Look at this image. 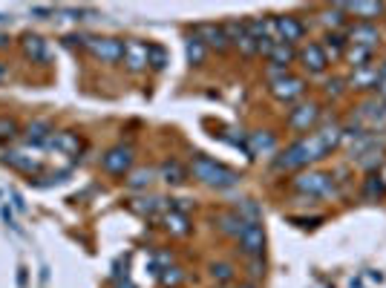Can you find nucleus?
Here are the masks:
<instances>
[{
	"label": "nucleus",
	"instance_id": "obj_1",
	"mask_svg": "<svg viewBox=\"0 0 386 288\" xmlns=\"http://www.w3.org/2000/svg\"><path fill=\"white\" fill-rule=\"evenodd\" d=\"M343 142V130L335 124L323 127L317 133H312V136H305L300 142H294L292 147H285V153H280V156L274 159V167L277 170H300V167H308L312 162H320L326 159L329 153Z\"/></svg>",
	"mask_w": 386,
	"mask_h": 288
},
{
	"label": "nucleus",
	"instance_id": "obj_2",
	"mask_svg": "<svg viewBox=\"0 0 386 288\" xmlns=\"http://www.w3.org/2000/svg\"><path fill=\"white\" fill-rule=\"evenodd\" d=\"M190 170H193V176H196L202 185L217 187V190H228V187L240 185V173L237 170H230V167H225V164H219L214 159H208V156H202V153L193 156Z\"/></svg>",
	"mask_w": 386,
	"mask_h": 288
},
{
	"label": "nucleus",
	"instance_id": "obj_3",
	"mask_svg": "<svg viewBox=\"0 0 386 288\" xmlns=\"http://www.w3.org/2000/svg\"><path fill=\"white\" fill-rule=\"evenodd\" d=\"M292 187L303 196H317V199H326L335 194V179L329 173H320V170H308V173H300V176L292 182Z\"/></svg>",
	"mask_w": 386,
	"mask_h": 288
},
{
	"label": "nucleus",
	"instance_id": "obj_4",
	"mask_svg": "<svg viewBox=\"0 0 386 288\" xmlns=\"http://www.w3.org/2000/svg\"><path fill=\"white\" fill-rule=\"evenodd\" d=\"M84 46L104 64H115L124 58V41L119 37H84Z\"/></svg>",
	"mask_w": 386,
	"mask_h": 288
},
{
	"label": "nucleus",
	"instance_id": "obj_5",
	"mask_svg": "<svg viewBox=\"0 0 386 288\" xmlns=\"http://www.w3.org/2000/svg\"><path fill=\"white\" fill-rule=\"evenodd\" d=\"M303 92H305V81L297 78V75L283 72V75H274V78H271V95H274L277 101H283V104L297 101Z\"/></svg>",
	"mask_w": 386,
	"mask_h": 288
},
{
	"label": "nucleus",
	"instance_id": "obj_6",
	"mask_svg": "<svg viewBox=\"0 0 386 288\" xmlns=\"http://www.w3.org/2000/svg\"><path fill=\"white\" fill-rule=\"evenodd\" d=\"M133 156H136V153H133L130 144H115L101 156V167L107 173H112V176H124V173H130V167H133Z\"/></svg>",
	"mask_w": 386,
	"mask_h": 288
},
{
	"label": "nucleus",
	"instance_id": "obj_7",
	"mask_svg": "<svg viewBox=\"0 0 386 288\" xmlns=\"http://www.w3.org/2000/svg\"><path fill=\"white\" fill-rule=\"evenodd\" d=\"M237 239H240V248H242L245 257H251V260L262 257V251H265V230H262L260 222H245L242 234Z\"/></svg>",
	"mask_w": 386,
	"mask_h": 288
},
{
	"label": "nucleus",
	"instance_id": "obj_8",
	"mask_svg": "<svg viewBox=\"0 0 386 288\" xmlns=\"http://www.w3.org/2000/svg\"><path fill=\"white\" fill-rule=\"evenodd\" d=\"M317 121H320V107H317L314 101L300 104V107H294L292 112H288V127H292V130H297V133L312 130Z\"/></svg>",
	"mask_w": 386,
	"mask_h": 288
},
{
	"label": "nucleus",
	"instance_id": "obj_9",
	"mask_svg": "<svg viewBox=\"0 0 386 288\" xmlns=\"http://www.w3.org/2000/svg\"><path fill=\"white\" fill-rule=\"evenodd\" d=\"M274 35H277L280 44H288V46H292L294 41H300V37L305 35V26L297 21V17L283 15V17H274Z\"/></svg>",
	"mask_w": 386,
	"mask_h": 288
},
{
	"label": "nucleus",
	"instance_id": "obj_10",
	"mask_svg": "<svg viewBox=\"0 0 386 288\" xmlns=\"http://www.w3.org/2000/svg\"><path fill=\"white\" fill-rule=\"evenodd\" d=\"M193 37L196 41H202L205 44V49H228V35H225V29L222 26H217V24H202V26H196L193 29Z\"/></svg>",
	"mask_w": 386,
	"mask_h": 288
},
{
	"label": "nucleus",
	"instance_id": "obj_11",
	"mask_svg": "<svg viewBox=\"0 0 386 288\" xmlns=\"http://www.w3.org/2000/svg\"><path fill=\"white\" fill-rule=\"evenodd\" d=\"M300 61L308 72L317 75V72H326V67H329V55H326V49L320 44H305L300 49Z\"/></svg>",
	"mask_w": 386,
	"mask_h": 288
},
{
	"label": "nucleus",
	"instance_id": "obj_12",
	"mask_svg": "<svg viewBox=\"0 0 386 288\" xmlns=\"http://www.w3.org/2000/svg\"><path fill=\"white\" fill-rule=\"evenodd\" d=\"M349 44L363 46V49H375V44H380V29L375 24H358L349 29Z\"/></svg>",
	"mask_w": 386,
	"mask_h": 288
},
{
	"label": "nucleus",
	"instance_id": "obj_13",
	"mask_svg": "<svg viewBox=\"0 0 386 288\" xmlns=\"http://www.w3.org/2000/svg\"><path fill=\"white\" fill-rule=\"evenodd\" d=\"M340 9L346 15L360 17V24H372L375 17L386 15V3H363V0H358V3H340Z\"/></svg>",
	"mask_w": 386,
	"mask_h": 288
},
{
	"label": "nucleus",
	"instance_id": "obj_14",
	"mask_svg": "<svg viewBox=\"0 0 386 288\" xmlns=\"http://www.w3.org/2000/svg\"><path fill=\"white\" fill-rule=\"evenodd\" d=\"M121 61L127 64V69L142 72V69L147 67V44H142V41H127V44H124V58H121Z\"/></svg>",
	"mask_w": 386,
	"mask_h": 288
},
{
	"label": "nucleus",
	"instance_id": "obj_15",
	"mask_svg": "<svg viewBox=\"0 0 386 288\" xmlns=\"http://www.w3.org/2000/svg\"><path fill=\"white\" fill-rule=\"evenodd\" d=\"M268 61H271V78H274V75H283L288 69V64L294 61V46L277 44L271 52H268Z\"/></svg>",
	"mask_w": 386,
	"mask_h": 288
},
{
	"label": "nucleus",
	"instance_id": "obj_16",
	"mask_svg": "<svg viewBox=\"0 0 386 288\" xmlns=\"http://www.w3.org/2000/svg\"><path fill=\"white\" fill-rule=\"evenodd\" d=\"M162 225H165V230H170L173 237H187L190 234V219H187V214H182V210H167V214L162 217Z\"/></svg>",
	"mask_w": 386,
	"mask_h": 288
},
{
	"label": "nucleus",
	"instance_id": "obj_17",
	"mask_svg": "<svg viewBox=\"0 0 386 288\" xmlns=\"http://www.w3.org/2000/svg\"><path fill=\"white\" fill-rule=\"evenodd\" d=\"M47 144L58 153H64V156H72V153L81 150V139L75 136V133H52V139Z\"/></svg>",
	"mask_w": 386,
	"mask_h": 288
},
{
	"label": "nucleus",
	"instance_id": "obj_18",
	"mask_svg": "<svg viewBox=\"0 0 386 288\" xmlns=\"http://www.w3.org/2000/svg\"><path fill=\"white\" fill-rule=\"evenodd\" d=\"M349 84L355 90H375L378 87V64H369V67H360L352 72Z\"/></svg>",
	"mask_w": 386,
	"mask_h": 288
},
{
	"label": "nucleus",
	"instance_id": "obj_19",
	"mask_svg": "<svg viewBox=\"0 0 386 288\" xmlns=\"http://www.w3.org/2000/svg\"><path fill=\"white\" fill-rule=\"evenodd\" d=\"M3 162L12 164L15 170H24V173L41 170V162L32 159V156H26V153H21V150H6V153H3Z\"/></svg>",
	"mask_w": 386,
	"mask_h": 288
},
{
	"label": "nucleus",
	"instance_id": "obj_20",
	"mask_svg": "<svg viewBox=\"0 0 386 288\" xmlns=\"http://www.w3.org/2000/svg\"><path fill=\"white\" fill-rule=\"evenodd\" d=\"M136 214H142V217H147V219H156V214L159 210H167V202L165 199H159V196H144V199H133V205H130Z\"/></svg>",
	"mask_w": 386,
	"mask_h": 288
},
{
	"label": "nucleus",
	"instance_id": "obj_21",
	"mask_svg": "<svg viewBox=\"0 0 386 288\" xmlns=\"http://www.w3.org/2000/svg\"><path fill=\"white\" fill-rule=\"evenodd\" d=\"M21 46H24V55H26V58H32L35 64H44L47 58H49V52H47V44H44L37 35H26L24 41H21Z\"/></svg>",
	"mask_w": 386,
	"mask_h": 288
},
{
	"label": "nucleus",
	"instance_id": "obj_22",
	"mask_svg": "<svg viewBox=\"0 0 386 288\" xmlns=\"http://www.w3.org/2000/svg\"><path fill=\"white\" fill-rule=\"evenodd\" d=\"M277 150V139H274V133H268V130H260V133H251V147L248 153H274Z\"/></svg>",
	"mask_w": 386,
	"mask_h": 288
},
{
	"label": "nucleus",
	"instance_id": "obj_23",
	"mask_svg": "<svg viewBox=\"0 0 386 288\" xmlns=\"http://www.w3.org/2000/svg\"><path fill=\"white\" fill-rule=\"evenodd\" d=\"M159 176H162L167 185H182V182L187 179V170H185L176 159H167V162L159 164Z\"/></svg>",
	"mask_w": 386,
	"mask_h": 288
},
{
	"label": "nucleus",
	"instance_id": "obj_24",
	"mask_svg": "<svg viewBox=\"0 0 386 288\" xmlns=\"http://www.w3.org/2000/svg\"><path fill=\"white\" fill-rule=\"evenodd\" d=\"M217 225H219L222 234H228V237H240L242 228H245V222H242V217L237 214V210H230V214H219Z\"/></svg>",
	"mask_w": 386,
	"mask_h": 288
},
{
	"label": "nucleus",
	"instance_id": "obj_25",
	"mask_svg": "<svg viewBox=\"0 0 386 288\" xmlns=\"http://www.w3.org/2000/svg\"><path fill=\"white\" fill-rule=\"evenodd\" d=\"M52 124L49 121H32L29 127H26V142H32V144H47L49 139H52Z\"/></svg>",
	"mask_w": 386,
	"mask_h": 288
},
{
	"label": "nucleus",
	"instance_id": "obj_26",
	"mask_svg": "<svg viewBox=\"0 0 386 288\" xmlns=\"http://www.w3.org/2000/svg\"><path fill=\"white\" fill-rule=\"evenodd\" d=\"M372 55H375V49H363V46H346V61H349L355 69H360V67H369L372 64Z\"/></svg>",
	"mask_w": 386,
	"mask_h": 288
},
{
	"label": "nucleus",
	"instance_id": "obj_27",
	"mask_svg": "<svg viewBox=\"0 0 386 288\" xmlns=\"http://www.w3.org/2000/svg\"><path fill=\"white\" fill-rule=\"evenodd\" d=\"M346 46H349V41H346L343 35H337V32H329L326 35V55H332V58H340V55H346Z\"/></svg>",
	"mask_w": 386,
	"mask_h": 288
},
{
	"label": "nucleus",
	"instance_id": "obj_28",
	"mask_svg": "<svg viewBox=\"0 0 386 288\" xmlns=\"http://www.w3.org/2000/svg\"><path fill=\"white\" fill-rule=\"evenodd\" d=\"M159 280H162L165 288H176V285L185 280V274H182V268L167 265V268H162V271H159Z\"/></svg>",
	"mask_w": 386,
	"mask_h": 288
},
{
	"label": "nucleus",
	"instance_id": "obj_29",
	"mask_svg": "<svg viewBox=\"0 0 386 288\" xmlns=\"http://www.w3.org/2000/svg\"><path fill=\"white\" fill-rule=\"evenodd\" d=\"M165 64H167V52L162 46H156V44H147V67L165 69Z\"/></svg>",
	"mask_w": 386,
	"mask_h": 288
},
{
	"label": "nucleus",
	"instance_id": "obj_30",
	"mask_svg": "<svg viewBox=\"0 0 386 288\" xmlns=\"http://www.w3.org/2000/svg\"><path fill=\"white\" fill-rule=\"evenodd\" d=\"M153 176H156V170H150V167H142V170H136V173H130L127 185L139 190V187H147V185L153 182Z\"/></svg>",
	"mask_w": 386,
	"mask_h": 288
},
{
	"label": "nucleus",
	"instance_id": "obj_31",
	"mask_svg": "<svg viewBox=\"0 0 386 288\" xmlns=\"http://www.w3.org/2000/svg\"><path fill=\"white\" fill-rule=\"evenodd\" d=\"M237 214L242 217V222H260V217H262L257 202H251V199H245V202L237 205Z\"/></svg>",
	"mask_w": 386,
	"mask_h": 288
},
{
	"label": "nucleus",
	"instance_id": "obj_32",
	"mask_svg": "<svg viewBox=\"0 0 386 288\" xmlns=\"http://www.w3.org/2000/svg\"><path fill=\"white\" fill-rule=\"evenodd\" d=\"M205 44L202 41H196V37H190V41H187V61L193 64V67H199L202 61H205Z\"/></svg>",
	"mask_w": 386,
	"mask_h": 288
},
{
	"label": "nucleus",
	"instance_id": "obj_33",
	"mask_svg": "<svg viewBox=\"0 0 386 288\" xmlns=\"http://www.w3.org/2000/svg\"><path fill=\"white\" fill-rule=\"evenodd\" d=\"M210 277H214L217 282H230V280H234V265L214 262V265H210Z\"/></svg>",
	"mask_w": 386,
	"mask_h": 288
},
{
	"label": "nucleus",
	"instance_id": "obj_34",
	"mask_svg": "<svg viewBox=\"0 0 386 288\" xmlns=\"http://www.w3.org/2000/svg\"><path fill=\"white\" fill-rule=\"evenodd\" d=\"M383 190H386V182L380 176H369V182H366V196H369V199L383 196Z\"/></svg>",
	"mask_w": 386,
	"mask_h": 288
},
{
	"label": "nucleus",
	"instance_id": "obj_35",
	"mask_svg": "<svg viewBox=\"0 0 386 288\" xmlns=\"http://www.w3.org/2000/svg\"><path fill=\"white\" fill-rule=\"evenodd\" d=\"M378 92H380V99L386 101V61H383V67L378 69V87H375Z\"/></svg>",
	"mask_w": 386,
	"mask_h": 288
},
{
	"label": "nucleus",
	"instance_id": "obj_36",
	"mask_svg": "<svg viewBox=\"0 0 386 288\" xmlns=\"http://www.w3.org/2000/svg\"><path fill=\"white\" fill-rule=\"evenodd\" d=\"M6 136H15V121L0 119V139H6Z\"/></svg>",
	"mask_w": 386,
	"mask_h": 288
},
{
	"label": "nucleus",
	"instance_id": "obj_37",
	"mask_svg": "<svg viewBox=\"0 0 386 288\" xmlns=\"http://www.w3.org/2000/svg\"><path fill=\"white\" fill-rule=\"evenodd\" d=\"M326 92H329V95H340L343 92V81L340 78H332L329 84H326Z\"/></svg>",
	"mask_w": 386,
	"mask_h": 288
},
{
	"label": "nucleus",
	"instance_id": "obj_38",
	"mask_svg": "<svg viewBox=\"0 0 386 288\" xmlns=\"http://www.w3.org/2000/svg\"><path fill=\"white\" fill-rule=\"evenodd\" d=\"M32 12H35V15H49L52 9H44V6H32Z\"/></svg>",
	"mask_w": 386,
	"mask_h": 288
},
{
	"label": "nucleus",
	"instance_id": "obj_39",
	"mask_svg": "<svg viewBox=\"0 0 386 288\" xmlns=\"http://www.w3.org/2000/svg\"><path fill=\"white\" fill-rule=\"evenodd\" d=\"M3 78H6V64L0 61V81H3Z\"/></svg>",
	"mask_w": 386,
	"mask_h": 288
},
{
	"label": "nucleus",
	"instance_id": "obj_40",
	"mask_svg": "<svg viewBox=\"0 0 386 288\" xmlns=\"http://www.w3.org/2000/svg\"><path fill=\"white\" fill-rule=\"evenodd\" d=\"M3 44H6V37H3V35H0V46H3Z\"/></svg>",
	"mask_w": 386,
	"mask_h": 288
},
{
	"label": "nucleus",
	"instance_id": "obj_41",
	"mask_svg": "<svg viewBox=\"0 0 386 288\" xmlns=\"http://www.w3.org/2000/svg\"><path fill=\"white\" fill-rule=\"evenodd\" d=\"M240 288H254V285H240Z\"/></svg>",
	"mask_w": 386,
	"mask_h": 288
},
{
	"label": "nucleus",
	"instance_id": "obj_42",
	"mask_svg": "<svg viewBox=\"0 0 386 288\" xmlns=\"http://www.w3.org/2000/svg\"><path fill=\"white\" fill-rule=\"evenodd\" d=\"M217 288H225V285H217Z\"/></svg>",
	"mask_w": 386,
	"mask_h": 288
}]
</instances>
